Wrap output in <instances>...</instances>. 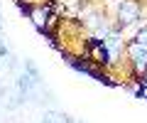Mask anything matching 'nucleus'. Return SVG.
I'll return each mask as SVG.
<instances>
[{"label":"nucleus","mask_w":147,"mask_h":123,"mask_svg":"<svg viewBox=\"0 0 147 123\" xmlns=\"http://www.w3.org/2000/svg\"><path fill=\"white\" fill-rule=\"evenodd\" d=\"M132 39L140 42V44H147V25H140V27H137V32L132 35Z\"/></svg>","instance_id":"obj_7"},{"label":"nucleus","mask_w":147,"mask_h":123,"mask_svg":"<svg viewBox=\"0 0 147 123\" xmlns=\"http://www.w3.org/2000/svg\"><path fill=\"white\" fill-rule=\"evenodd\" d=\"M32 86H37V81L32 79L27 71H22V74L17 76V91H20V96H27V94L32 91Z\"/></svg>","instance_id":"obj_4"},{"label":"nucleus","mask_w":147,"mask_h":123,"mask_svg":"<svg viewBox=\"0 0 147 123\" xmlns=\"http://www.w3.org/2000/svg\"><path fill=\"white\" fill-rule=\"evenodd\" d=\"M105 47H108V52H110V57H113V62H118V59L123 57V52H125V39H123V35L118 32V30H110L108 35H105Z\"/></svg>","instance_id":"obj_3"},{"label":"nucleus","mask_w":147,"mask_h":123,"mask_svg":"<svg viewBox=\"0 0 147 123\" xmlns=\"http://www.w3.org/2000/svg\"><path fill=\"white\" fill-rule=\"evenodd\" d=\"M0 30H3V20H0Z\"/></svg>","instance_id":"obj_8"},{"label":"nucleus","mask_w":147,"mask_h":123,"mask_svg":"<svg viewBox=\"0 0 147 123\" xmlns=\"http://www.w3.org/2000/svg\"><path fill=\"white\" fill-rule=\"evenodd\" d=\"M25 71H27V74H30L34 81H37V84L42 81V74H39V69L34 67V62H30V59H27V62H25Z\"/></svg>","instance_id":"obj_6"},{"label":"nucleus","mask_w":147,"mask_h":123,"mask_svg":"<svg viewBox=\"0 0 147 123\" xmlns=\"http://www.w3.org/2000/svg\"><path fill=\"white\" fill-rule=\"evenodd\" d=\"M125 54H127V62L132 67V74H145L147 69V44H140L135 39L125 44Z\"/></svg>","instance_id":"obj_2"},{"label":"nucleus","mask_w":147,"mask_h":123,"mask_svg":"<svg viewBox=\"0 0 147 123\" xmlns=\"http://www.w3.org/2000/svg\"><path fill=\"white\" fill-rule=\"evenodd\" d=\"M42 123H74V121L69 116H64V113H47Z\"/></svg>","instance_id":"obj_5"},{"label":"nucleus","mask_w":147,"mask_h":123,"mask_svg":"<svg viewBox=\"0 0 147 123\" xmlns=\"http://www.w3.org/2000/svg\"><path fill=\"white\" fill-rule=\"evenodd\" d=\"M140 15H142V7L137 0H120L118 3V10H115V20L118 25L113 27V30H118V32H123L125 27H132L140 22Z\"/></svg>","instance_id":"obj_1"}]
</instances>
